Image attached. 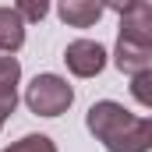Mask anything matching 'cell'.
Segmentation results:
<instances>
[{
	"instance_id": "1",
	"label": "cell",
	"mask_w": 152,
	"mask_h": 152,
	"mask_svg": "<svg viewBox=\"0 0 152 152\" xmlns=\"http://www.w3.org/2000/svg\"><path fill=\"white\" fill-rule=\"evenodd\" d=\"M85 127L106 145V152H152V117H134L117 99L92 103Z\"/></svg>"
},
{
	"instance_id": "2",
	"label": "cell",
	"mask_w": 152,
	"mask_h": 152,
	"mask_svg": "<svg viewBox=\"0 0 152 152\" xmlns=\"http://www.w3.org/2000/svg\"><path fill=\"white\" fill-rule=\"evenodd\" d=\"M71 103H75V88L60 75H36L25 85V106L36 117H60L71 110Z\"/></svg>"
},
{
	"instance_id": "3",
	"label": "cell",
	"mask_w": 152,
	"mask_h": 152,
	"mask_svg": "<svg viewBox=\"0 0 152 152\" xmlns=\"http://www.w3.org/2000/svg\"><path fill=\"white\" fill-rule=\"evenodd\" d=\"M106 60H110V53H106V46H99L96 39H75V42H67V50H64V64H67V71L75 78L103 75Z\"/></svg>"
},
{
	"instance_id": "4",
	"label": "cell",
	"mask_w": 152,
	"mask_h": 152,
	"mask_svg": "<svg viewBox=\"0 0 152 152\" xmlns=\"http://www.w3.org/2000/svg\"><path fill=\"white\" fill-rule=\"evenodd\" d=\"M117 39H127V42L152 50V4L149 0H138L134 7H127L120 14V36Z\"/></svg>"
},
{
	"instance_id": "5",
	"label": "cell",
	"mask_w": 152,
	"mask_h": 152,
	"mask_svg": "<svg viewBox=\"0 0 152 152\" xmlns=\"http://www.w3.org/2000/svg\"><path fill=\"white\" fill-rule=\"evenodd\" d=\"M103 11V0H57V14L67 28H92Z\"/></svg>"
},
{
	"instance_id": "6",
	"label": "cell",
	"mask_w": 152,
	"mask_h": 152,
	"mask_svg": "<svg viewBox=\"0 0 152 152\" xmlns=\"http://www.w3.org/2000/svg\"><path fill=\"white\" fill-rule=\"evenodd\" d=\"M18 85H21V64L14 60V53L0 57V113L11 117L18 106Z\"/></svg>"
},
{
	"instance_id": "7",
	"label": "cell",
	"mask_w": 152,
	"mask_h": 152,
	"mask_svg": "<svg viewBox=\"0 0 152 152\" xmlns=\"http://www.w3.org/2000/svg\"><path fill=\"white\" fill-rule=\"evenodd\" d=\"M113 64L120 75H138L152 67V50L149 46H138V42H127V39H117V50H113Z\"/></svg>"
},
{
	"instance_id": "8",
	"label": "cell",
	"mask_w": 152,
	"mask_h": 152,
	"mask_svg": "<svg viewBox=\"0 0 152 152\" xmlns=\"http://www.w3.org/2000/svg\"><path fill=\"white\" fill-rule=\"evenodd\" d=\"M25 46V18L14 7H0V53H18Z\"/></svg>"
},
{
	"instance_id": "9",
	"label": "cell",
	"mask_w": 152,
	"mask_h": 152,
	"mask_svg": "<svg viewBox=\"0 0 152 152\" xmlns=\"http://www.w3.org/2000/svg\"><path fill=\"white\" fill-rule=\"evenodd\" d=\"M131 99L134 103H142L145 110H152V67H145V71H138V75H131Z\"/></svg>"
},
{
	"instance_id": "10",
	"label": "cell",
	"mask_w": 152,
	"mask_h": 152,
	"mask_svg": "<svg viewBox=\"0 0 152 152\" xmlns=\"http://www.w3.org/2000/svg\"><path fill=\"white\" fill-rule=\"evenodd\" d=\"M4 152H57V145H53L50 134H25V138L11 142Z\"/></svg>"
},
{
	"instance_id": "11",
	"label": "cell",
	"mask_w": 152,
	"mask_h": 152,
	"mask_svg": "<svg viewBox=\"0 0 152 152\" xmlns=\"http://www.w3.org/2000/svg\"><path fill=\"white\" fill-rule=\"evenodd\" d=\"M14 11L25 21H42L50 14V0H14Z\"/></svg>"
},
{
	"instance_id": "12",
	"label": "cell",
	"mask_w": 152,
	"mask_h": 152,
	"mask_svg": "<svg viewBox=\"0 0 152 152\" xmlns=\"http://www.w3.org/2000/svg\"><path fill=\"white\" fill-rule=\"evenodd\" d=\"M138 0H103V7H110V11H117V14H124L127 7H134Z\"/></svg>"
},
{
	"instance_id": "13",
	"label": "cell",
	"mask_w": 152,
	"mask_h": 152,
	"mask_svg": "<svg viewBox=\"0 0 152 152\" xmlns=\"http://www.w3.org/2000/svg\"><path fill=\"white\" fill-rule=\"evenodd\" d=\"M4 120H7V117H4V113H0V127H4Z\"/></svg>"
}]
</instances>
